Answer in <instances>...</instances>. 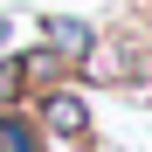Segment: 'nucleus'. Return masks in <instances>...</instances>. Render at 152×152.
<instances>
[{
    "label": "nucleus",
    "instance_id": "obj_1",
    "mask_svg": "<svg viewBox=\"0 0 152 152\" xmlns=\"http://www.w3.org/2000/svg\"><path fill=\"white\" fill-rule=\"evenodd\" d=\"M28 118L42 124L48 152H90V138H97V111H90V90H83V83L35 90V97H28Z\"/></svg>",
    "mask_w": 152,
    "mask_h": 152
},
{
    "label": "nucleus",
    "instance_id": "obj_2",
    "mask_svg": "<svg viewBox=\"0 0 152 152\" xmlns=\"http://www.w3.org/2000/svg\"><path fill=\"white\" fill-rule=\"evenodd\" d=\"M132 42H138L132 21L97 28V35H90V48L76 56V83H83V90H118V83H124V69H132Z\"/></svg>",
    "mask_w": 152,
    "mask_h": 152
},
{
    "label": "nucleus",
    "instance_id": "obj_3",
    "mask_svg": "<svg viewBox=\"0 0 152 152\" xmlns=\"http://www.w3.org/2000/svg\"><path fill=\"white\" fill-rule=\"evenodd\" d=\"M14 69H21V83H28V97L35 90H56V83H76V62L56 56L48 42H14Z\"/></svg>",
    "mask_w": 152,
    "mask_h": 152
},
{
    "label": "nucleus",
    "instance_id": "obj_4",
    "mask_svg": "<svg viewBox=\"0 0 152 152\" xmlns=\"http://www.w3.org/2000/svg\"><path fill=\"white\" fill-rule=\"evenodd\" d=\"M42 21V35L35 42H48V48H56V56H83V48H90V35H97V21H83V14H35Z\"/></svg>",
    "mask_w": 152,
    "mask_h": 152
},
{
    "label": "nucleus",
    "instance_id": "obj_5",
    "mask_svg": "<svg viewBox=\"0 0 152 152\" xmlns=\"http://www.w3.org/2000/svg\"><path fill=\"white\" fill-rule=\"evenodd\" d=\"M118 97H124L132 111H152V35H138V42H132V69H124Z\"/></svg>",
    "mask_w": 152,
    "mask_h": 152
},
{
    "label": "nucleus",
    "instance_id": "obj_6",
    "mask_svg": "<svg viewBox=\"0 0 152 152\" xmlns=\"http://www.w3.org/2000/svg\"><path fill=\"white\" fill-rule=\"evenodd\" d=\"M0 152H48V138H42V124L28 118V104L0 111Z\"/></svg>",
    "mask_w": 152,
    "mask_h": 152
},
{
    "label": "nucleus",
    "instance_id": "obj_7",
    "mask_svg": "<svg viewBox=\"0 0 152 152\" xmlns=\"http://www.w3.org/2000/svg\"><path fill=\"white\" fill-rule=\"evenodd\" d=\"M14 104H28V83H21L14 48H7V56H0V111H14Z\"/></svg>",
    "mask_w": 152,
    "mask_h": 152
},
{
    "label": "nucleus",
    "instance_id": "obj_8",
    "mask_svg": "<svg viewBox=\"0 0 152 152\" xmlns=\"http://www.w3.org/2000/svg\"><path fill=\"white\" fill-rule=\"evenodd\" d=\"M132 28H138V35L152 28V0H132Z\"/></svg>",
    "mask_w": 152,
    "mask_h": 152
},
{
    "label": "nucleus",
    "instance_id": "obj_9",
    "mask_svg": "<svg viewBox=\"0 0 152 152\" xmlns=\"http://www.w3.org/2000/svg\"><path fill=\"white\" fill-rule=\"evenodd\" d=\"M7 48H14V14L0 7V56H7Z\"/></svg>",
    "mask_w": 152,
    "mask_h": 152
}]
</instances>
